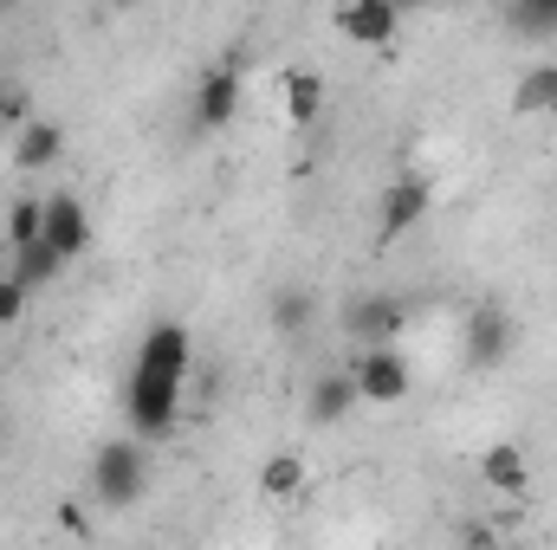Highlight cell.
I'll return each instance as SVG.
<instances>
[{
	"label": "cell",
	"mask_w": 557,
	"mask_h": 550,
	"mask_svg": "<svg viewBox=\"0 0 557 550\" xmlns=\"http://www.w3.org/2000/svg\"><path fill=\"white\" fill-rule=\"evenodd\" d=\"M331 33L350 39V46L383 52V46L403 33V7H396V0H344V7L331 13Z\"/></svg>",
	"instance_id": "cell-8"
},
{
	"label": "cell",
	"mask_w": 557,
	"mask_h": 550,
	"mask_svg": "<svg viewBox=\"0 0 557 550\" xmlns=\"http://www.w3.org/2000/svg\"><path fill=\"white\" fill-rule=\"evenodd\" d=\"M480 479H486V492H499V499H525V492H532V460H525V447L493 440V447L480 453Z\"/></svg>",
	"instance_id": "cell-12"
},
{
	"label": "cell",
	"mask_w": 557,
	"mask_h": 550,
	"mask_svg": "<svg viewBox=\"0 0 557 550\" xmlns=\"http://www.w3.org/2000/svg\"><path fill=\"white\" fill-rule=\"evenodd\" d=\"M506 538H499V518H467L460 525V550H499Z\"/></svg>",
	"instance_id": "cell-20"
},
{
	"label": "cell",
	"mask_w": 557,
	"mask_h": 550,
	"mask_svg": "<svg viewBox=\"0 0 557 550\" xmlns=\"http://www.w3.org/2000/svg\"><path fill=\"white\" fill-rule=\"evenodd\" d=\"M33 124V98L26 91H0V130H26Z\"/></svg>",
	"instance_id": "cell-22"
},
{
	"label": "cell",
	"mask_w": 557,
	"mask_h": 550,
	"mask_svg": "<svg viewBox=\"0 0 557 550\" xmlns=\"http://www.w3.org/2000/svg\"><path fill=\"white\" fill-rule=\"evenodd\" d=\"M512 111L519 117H539V111H557V59L532 65L519 85H512Z\"/></svg>",
	"instance_id": "cell-15"
},
{
	"label": "cell",
	"mask_w": 557,
	"mask_h": 550,
	"mask_svg": "<svg viewBox=\"0 0 557 550\" xmlns=\"http://www.w3.org/2000/svg\"><path fill=\"white\" fill-rule=\"evenodd\" d=\"M39 234H46V201H13L7 208V247L26 253V247H39Z\"/></svg>",
	"instance_id": "cell-18"
},
{
	"label": "cell",
	"mask_w": 557,
	"mask_h": 550,
	"mask_svg": "<svg viewBox=\"0 0 557 550\" xmlns=\"http://www.w3.org/2000/svg\"><path fill=\"white\" fill-rule=\"evenodd\" d=\"M434 208V182L421 168H403L389 188H383V214H376V247H396L403 234H416Z\"/></svg>",
	"instance_id": "cell-6"
},
{
	"label": "cell",
	"mask_w": 557,
	"mask_h": 550,
	"mask_svg": "<svg viewBox=\"0 0 557 550\" xmlns=\"http://www.w3.org/2000/svg\"><path fill=\"white\" fill-rule=\"evenodd\" d=\"M143 492H149V447L131 440V434L104 440V447L91 453V499H98L104 512H131Z\"/></svg>",
	"instance_id": "cell-2"
},
{
	"label": "cell",
	"mask_w": 557,
	"mask_h": 550,
	"mask_svg": "<svg viewBox=\"0 0 557 550\" xmlns=\"http://www.w3.org/2000/svg\"><path fill=\"white\" fill-rule=\"evenodd\" d=\"M403 324H409V298H403V291H363V298L344 304V337H350L357 350H383V343H396Z\"/></svg>",
	"instance_id": "cell-4"
},
{
	"label": "cell",
	"mask_w": 557,
	"mask_h": 550,
	"mask_svg": "<svg viewBox=\"0 0 557 550\" xmlns=\"http://www.w3.org/2000/svg\"><path fill=\"white\" fill-rule=\"evenodd\" d=\"M278 104H285V117H292L298 130H311V124L324 117V78H318L311 65H292V72L278 78Z\"/></svg>",
	"instance_id": "cell-13"
},
{
	"label": "cell",
	"mask_w": 557,
	"mask_h": 550,
	"mask_svg": "<svg viewBox=\"0 0 557 550\" xmlns=\"http://www.w3.org/2000/svg\"><path fill=\"white\" fill-rule=\"evenodd\" d=\"M298 486H305V460H298V453H273V460L260 466V492H267V499H298Z\"/></svg>",
	"instance_id": "cell-19"
},
{
	"label": "cell",
	"mask_w": 557,
	"mask_h": 550,
	"mask_svg": "<svg viewBox=\"0 0 557 550\" xmlns=\"http://www.w3.org/2000/svg\"><path fill=\"white\" fill-rule=\"evenodd\" d=\"M357 409H363V396H357L350 363H344V370H318V376H311V389H305V421H318V427H344Z\"/></svg>",
	"instance_id": "cell-10"
},
{
	"label": "cell",
	"mask_w": 557,
	"mask_h": 550,
	"mask_svg": "<svg viewBox=\"0 0 557 550\" xmlns=\"http://www.w3.org/2000/svg\"><path fill=\"white\" fill-rule=\"evenodd\" d=\"M499 550H532V545H519V538H506V545H499Z\"/></svg>",
	"instance_id": "cell-23"
},
{
	"label": "cell",
	"mask_w": 557,
	"mask_h": 550,
	"mask_svg": "<svg viewBox=\"0 0 557 550\" xmlns=\"http://www.w3.org/2000/svg\"><path fill=\"white\" fill-rule=\"evenodd\" d=\"M234 111H240V59H214L188 98V124H195V137H214L234 124Z\"/></svg>",
	"instance_id": "cell-3"
},
{
	"label": "cell",
	"mask_w": 557,
	"mask_h": 550,
	"mask_svg": "<svg viewBox=\"0 0 557 550\" xmlns=\"http://www.w3.org/2000/svg\"><path fill=\"white\" fill-rule=\"evenodd\" d=\"M350 376H357V396L376 402V409H396V402H409V389H416V370H409V357H403L396 343L357 350V357H350Z\"/></svg>",
	"instance_id": "cell-5"
},
{
	"label": "cell",
	"mask_w": 557,
	"mask_h": 550,
	"mask_svg": "<svg viewBox=\"0 0 557 550\" xmlns=\"http://www.w3.org/2000/svg\"><path fill=\"white\" fill-rule=\"evenodd\" d=\"M506 33H519V39H557V0H512L506 7Z\"/></svg>",
	"instance_id": "cell-16"
},
{
	"label": "cell",
	"mask_w": 557,
	"mask_h": 550,
	"mask_svg": "<svg viewBox=\"0 0 557 550\" xmlns=\"http://www.w3.org/2000/svg\"><path fill=\"white\" fill-rule=\"evenodd\" d=\"M188 370H195V337H188V324H175V317L149 324L143 343H137V370H131V383H124V421H131V440L149 447V440L175 434Z\"/></svg>",
	"instance_id": "cell-1"
},
{
	"label": "cell",
	"mask_w": 557,
	"mask_h": 550,
	"mask_svg": "<svg viewBox=\"0 0 557 550\" xmlns=\"http://www.w3.org/2000/svg\"><path fill=\"white\" fill-rule=\"evenodd\" d=\"M318 324V291L311 285H285V291H273V330L278 337H305Z\"/></svg>",
	"instance_id": "cell-14"
},
{
	"label": "cell",
	"mask_w": 557,
	"mask_h": 550,
	"mask_svg": "<svg viewBox=\"0 0 557 550\" xmlns=\"http://www.w3.org/2000/svg\"><path fill=\"white\" fill-rule=\"evenodd\" d=\"M512 343H519V324H512L506 304H473V311H467V330H460L467 370H499V363L512 357Z\"/></svg>",
	"instance_id": "cell-7"
},
{
	"label": "cell",
	"mask_w": 557,
	"mask_h": 550,
	"mask_svg": "<svg viewBox=\"0 0 557 550\" xmlns=\"http://www.w3.org/2000/svg\"><path fill=\"white\" fill-rule=\"evenodd\" d=\"M59 273H65V260H59L46 240H39V247H26V253H13V278H20L26 291H46Z\"/></svg>",
	"instance_id": "cell-17"
},
{
	"label": "cell",
	"mask_w": 557,
	"mask_h": 550,
	"mask_svg": "<svg viewBox=\"0 0 557 550\" xmlns=\"http://www.w3.org/2000/svg\"><path fill=\"white\" fill-rule=\"evenodd\" d=\"M39 240H46V247H52V253H59V260L72 266V260H78V253L91 247V208H85V201H78L72 188L46 195V234H39Z\"/></svg>",
	"instance_id": "cell-9"
},
{
	"label": "cell",
	"mask_w": 557,
	"mask_h": 550,
	"mask_svg": "<svg viewBox=\"0 0 557 550\" xmlns=\"http://www.w3.org/2000/svg\"><path fill=\"white\" fill-rule=\"evenodd\" d=\"M59 155H65V124H52V117H33L26 130H13V137H7V162H13V168H26V175L52 168Z\"/></svg>",
	"instance_id": "cell-11"
},
{
	"label": "cell",
	"mask_w": 557,
	"mask_h": 550,
	"mask_svg": "<svg viewBox=\"0 0 557 550\" xmlns=\"http://www.w3.org/2000/svg\"><path fill=\"white\" fill-rule=\"evenodd\" d=\"M26 298H33V291H26L20 278H13V273H0V330H7V324H20V311H26Z\"/></svg>",
	"instance_id": "cell-21"
}]
</instances>
